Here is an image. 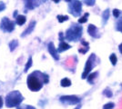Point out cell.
<instances>
[{
    "mask_svg": "<svg viewBox=\"0 0 122 109\" xmlns=\"http://www.w3.org/2000/svg\"><path fill=\"white\" fill-rule=\"evenodd\" d=\"M49 83V76L46 73L41 71H34L26 78V85L28 89L32 92H38L42 89L44 85Z\"/></svg>",
    "mask_w": 122,
    "mask_h": 109,
    "instance_id": "1",
    "label": "cell"
},
{
    "mask_svg": "<svg viewBox=\"0 0 122 109\" xmlns=\"http://www.w3.org/2000/svg\"><path fill=\"white\" fill-rule=\"evenodd\" d=\"M24 101V96L18 90L11 91L5 95V104L7 108H13L19 106Z\"/></svg>",
    "mask_w": 122,
    "mask_h": 109,
    "instance_id": "2",
    "label": "cell"
},
{
    "mask_svg": "<svg viewBox=\"0 0 122 109\" xmlns=\"http://www.w3.org/2000/svg\"><path fill=\"white\" fill-rule=\"evenodd\" d=\"M83 27L79 24H72L69 28H67L65 35V38L70 42L78 41L82 36Z\"/></svg>",
    "mask_w": 122,
    "mask_h": 109,
    "instance_id": "3",
    "label": "cell"
},
{
    "mask_svg": "<svg viewBox=\"0 0 122 109\" xmlns=\"http://www.w3.org/2000/svg\"><path fill=\"white\" fill-rule=\"evenodd\" d=\"M96 64H97V57H96V55L93 53V54H91V55L89 56V57H88L87 60H86V65H85V68H84V71H83V73H82V75H81L82 79H86V76H88V74L91 72L93 68L95 67Z\"/></svg>",
    "mask_w": 122,
    "mask_h": 109,
    "instance_id": "4",
    "label": "cell"
},
{
    "mask_svg": "<svg viewBox=\"0 0 122 109\" xmlns=\"http://www.w3.org/2000/svg\"><path fill=\"white\" fill-rule=\"evenodd\" d=\"M68 12L73 16H79L82 12V4L79 0H71L68 2Z\"/></svg>",
    "mask_w": 122,
    "mask_h": 109,
    "instance_id": "5",
    "label": "cell"
},
{
    "mask_svg": "<svg viewBox=\"0 0 122 109\" xmlns=\"http://www.w3.org/2000/svg\"><path fill=\"white\" fill-rule=\"evenodd\" d=\"M82 99L76 95H61L59 102L64 105H76L81 103Z\"/></svg>",
    "mask_w": 122,
    "mask_h": 109,
    "instance_id": "6",
    "label": "cell"
},
{
    "mask_svg": "<svg viewBox=\"0 0 122 109\" xmlns=\"http://www.w3.org/2000/svg\"><path fill=\"white\" fill-rule=\"evenodd\" d=\"M15 22L10 20L8 17H3L0 22V29L5 33H11L15 29Z\"/></svg>",
    "mask_w": 122,
    "mask_h": 109,
    "instance_id": "7",
    "label": "cell"
},
{
    "mask_svg": "<svg viewBox=\"0 0 122 109\" xmlns=\"http://www.w3.org/2000/svg\"><path fill=\"white\" fill-rule=\"evenodd\" d=\"M47 50H48V53L50 54L51 57L54 58V60H56V61L59 60V55H58V52H57V49L55 47V45H54L53 42H49L48 43Z\"/></svg>",
    "mask_w": 122,
    "mask_h": 109,
    "instance_id": "8",
    "label": "cell"
},
{
    "mask_svg": "<svg viewBox=\"0 0 122 109\" xmlns=\"http://www.w3.org/2000/svg\"><path fill=\"white\" fill-rule=\"evenodd\" d=\"M46 0H25V7L27 9H34L37 5H41L42 3L46 2Z\"/></svg>",
    "mask_w": 122,
    "mask_h": 109,
    "instance_id": "9",
    "label": "cell"
},
{
    "mask_svg": "<svg viewBox=\"0 0 122 109\" xmlns=\"http://www.w3.org/2000/svg\"><path fill=\"white\" fill-rule=\"evenodd\" d=\"M87 33L93 38H99L100 37V35H99V32H98V29L97 28V26L92 25V24H90L89 26H87Z\"/></svg>",
    "mask_w": 122,
    "mask_h": 109,
    "instance_id": "10",
    "label": "cell"
},
{
    "mask_svg": "<svg viewBox=\"0 0 122 109\" xmlns=\"http://www.w3.org/2000/svg\"><path fill=\"white\" fill-rule=\"evenodd\" d=\"M36 21H34V20L31 21L30 23H29V25H28V26L25 29V31L21 34V37H25L26 36L30 35L31 33L34 31V29H35V27H36Z\"/></svg>",
    "mask_w": 122,
    "mask_h": 109,
    "instance_id": "11",
    "label": "cell"
},
{
    "mask_svg": "<svg viewBox=\"0 0 122 109\" xmlns=\"http://www.w3.org/2000/svg\"><path fill=\"white\" fill-rule=\"evenodd\" d=\"M70 48H71V46H70V45H68V44L66 43L65 41H60L59 46H58V48H57V52L58 53L65 52V51L70 49Z\"/></svg>",
    "mask_w": 122,
    "mask_h": 109,
    "instance_id": "12",
    "label": "cell"
},
{
    "mask_svg": "<svg viewBox=\"0 0 122 109\" xmlns=\"http://www.w3.org/2000/svg\"><path fill=\"white\" fill-rule=\"evenodd\" d=\"M15 24L18 26H23L26 22V17L24 15H17L15 17Z\"/></svg>",
    "mask_w": 122,
    "mask_h": 109,
    "instance_id": "13",
    "label": "cell"
},
{
    "mask_svg": "<svg viewBox=\"0 0 122 109\" xmlns=\"http://www.w3.org/2000/svg\"><path fill=\"white\" fill-rule=\"evenodd\" d=\"M97 76H98V72L89 73L88 76H87L86 78V81H87V83L90 84V85H93V84H94V80L97 77Z\"/></svg>",
    "mask_w": 122,
    "mask_h": 109,
    "instance_id": "14",
    "label": "cell"
},
{
    "mask_svg": "<svg viewBox=\"0 0 122 109\" xmlns=\"http://www.w3.org/2000/svg\"><path fill=\"white\" fill-rule=\"evenodd\" d=\"M109 15H110V11L109 9H106L102 13V25L105 26L107 23V20L109 18Z\"/></svg>",
    "mask_w": 122,
    "mask_h": 109,
    "instance_id": "15",
    "label": "cell"
},
{
    "mask_svg": "<svg viewBox=\"0 0 122 109\" xmlns=\"http://www.w3.org/2000/svg\"><path fill=\"white\" fill-rule=\"evenodd\" d=\"M17 47H18V41H17V39L11 40V41L9 42V44H8V47H9L10 52H14Z\"/></svg>",
    "mask_w": 122,
    "mask_h": 109,
    "instance_id": "16",
    "label": "cell"
},
{
    "mask_svg": "<svg viewBox=\"0 0 122 109\" xmlns=\"http://www.w3.org/2000/svg\"><path fill=\"white\" fill-rule=\"evenodd\" d=\"M71 85H72V82L69 78L65 77V78H63V79H61L60 85L62 87H68V86H70Z\"/></svg>",
    "mask_w": 122,
    "mask_h": 109,
    "instance_id": "17",
    "label": "cell"
},
{
    "mask_svg": "<svg viewBox=\"0 0 122 109\" xmlns=\"http://www.w3.org/2000/svg\"><path fill=\"white\" fill-rule=\"evenodd\" d=\"M32 65H33V59H32V57H28V59H27V62L25 64V69H24V72L26 73L28 70H29V68L32 66Z\"/></svg>",
    "mask_w": 122,
    "mask_h": 109,
    "instance_id": "18",
    "label": "cell"
},
{
    "mask_svg": "<svg viewBox=\"0 0 122 109\" xmlns=\"http://www.w3.org/2000/svg\"><path fill=\"white\" fill-rule=\"evenodd\" d=\"M109 61H110L112 66H116V65H117V56H116L115 54H111V55L109 56Z\"/></svg>",
    "mask_w": 122,
    "mask_h": 109,
    "instance_id": "19",
    "label": "cell"
},
{
    "mask_svg": "<svg viewBox=\"0 0 122 109\" xmlns=\"http://www.w3.org/2000/svg\"><path fill=\"white\" fill-rule=\"evenodd\" d=\"M116 29L117 31L121 32L122 33V16L117 21V24H116Z\"/></svg>",
    "mask_w": 122,
    "mask_h": 109,
    "instance_id": "20",
    "label": "cell"
},
{
    "mask_svg": "<svg viewBox=\"0 0 122 109\" xmlns=\"http://www.w3.org/2000/svg\"><path fill=\"white\" fill-rule=\"evenodd\" d=\"M56 18H57V21L59 22V23H63V22H65V21H67L68 20V16H62V15H58V16H56Z\"/></svg>",
    "mask_w": 122,
    "mask_h": 109,
    "instance_id": "21",
    "label": "cell"
},
{
    "mask_svg": "<svg viewBox=\"0 0 122 109\" xmlns=\"http://www.w3.org/2000/svg\"><path fill=\"white\" fill-rule=\"evenodd\" d=\"M103 95H106L108 98H110V97H112V95H113V93H112V91L109 88H106L104 89V91H103Z\"/></svg>",
    "mask_w": 122,
    "mask_h": 109,
    "instance_id": "22",
    "label": "cell"
},
{
    "mask_svg": "<svg viewBox=\"0 0 122 109\" xmlns=\"http://www.w3.org/2000/svg\"><path fill=\"white\" fill-rule=\"evenodd\" d=\"M88 16H89V14H88V13H86L84 16H82L81 18H79V19H78V23H79V24H84V23H86Z\"/></svg>",
    "mask_w": 122,
    "mask_h": 109,
    "instance_id": "23",
    "label": "cell"
},
{
    "mask_svg": "<svg viewBox=\"0 0 122 109\" xmlns=\"http://www.w3.org/2000/svg\"><path fill=\"white\" fill-rule=\"evenodd\" d=\"M83 2L88 6H93L96 3V0H83Z\"/></svg>",
    "mask_w": 122,
    "mask_h": 109,
    "instance_id": "24",
    "label": "cell"
},
{
    "mask_svg": "<svg viewBox=\"0 0 122 109\" xmlns=\"http://www.w3.org/2000/svg\"><path fill=\"white\" fill-rule=\"evenodd\" d=\"M114 107H115L114 103H107V104L103 105V109H113Z\"/></svg>",
    "mask_w": 122,
    "mask_h": 109,
    "instance_id": "25",
    "label": "cell"
},
{
    "mask_svg": "<svg viewBox=\"0 0 122 109\" xmlns=\"http://www.w3.org/2000/svg\"><path fill=\"white\" fill-rule=\"evenodd\" d=\"M16 109H36V107H34V106H32V105H28V104H25V105H23V106H17Z\"/></svg>",
    "mask_w": 122,
    "mask_h": 109,
    "instance_id": "26",
    "label": "cell"
},
{
    "mask_svg": "<svg viewBox=\"0 0 122 109\" xmlns=\"http://www.w3.org/2000/svg\"><path fill=\"white\" fill-rule=\"evenodd\" d=\"M112 13H113V16H115L116 18H117V17H119V16H120V14H121V12H120V10H118V9H113V11H112Z\"/></svg>",
    "mask_w": 122,
    "mask_h": 109,
    "instance_id": "27",
    "label": "cell"
},
{
    "mask_svg": "<svg viewBox=\"0 0 122 109\" xmlns=\"http://www.w3.org/2000/svg\"><path fill=\"white\" fill-rule=\"evenodd\" d=\"M5 4L3 2V1H0V12H2V11H4L5 9Z\"/></svg>",
    "mask_w": 122,
    "mask_h": 109,
    "instance_id": "28",
    "label": "cell"
},
{
    "mask_svg": "<svg viewBox=\"0 0 122 109\" xmlns=\"http://www.w3.org/2000/svg\"><path fill=\"white\" fill-rule=\"evenodd\" d=\"M3 104H4V101H3V98H2V96L0 95V109L2 108Z\"/></svg>",
    "mask_w": 122,
    "mask_h": 109,
    "instance_id": "29",
    "label": "cell"
},
{
    "mask_svg": "<svg viewBox=\"0 0 122 109\" xmlns=\"http://www.w3.org/2000/svg\"><path fill=\"white\" fill-rule=\"evenodd\" d=\"M59 40H60V41H64V36H63L62 32H61V33H59Z\"/></svg>",
    "mask_w": 122,
    "mask_h": 109,
    "instance_id": "30",
    "label": "cell"
},
{
    "mask_svg": "<svg viewBox=\"0 0 122 109\" xmlns=\"http://www.w3.org/2000/svg\"><path fill=\"white\" fill-rule=\"evenodd\" d=\"M118 50H119V52H120V54L122 55V43L118 46Z\"/></svg>",
    "mask_w": 122,
    "mask_h": 109,
    "instance_id": "31",
    "label": "cell"
},
{
    "mask_svg": "<svg viewBox=\"0 0 122 109\" xmlns=\"http://www.w3.org/2000/svg\"><path fill=\"white\" fill-rule=\"evenodd\" d=\"M74 109H81V104H77V105H76V107L74 108Z\"/></svg>",
    "mask_w": 122,
    "mask_h": 109,
    "instance_id": "32",
    "label": "cell"
},
{
    "mask_svg": "<svg viewBox=\"0 0 122 109\" xmlns=\"http://www.w3.org/2000/svg\"><path fill=\"white\" fill-rule=\"evenodd\" d=\"M16 16H17V11L15 10V12H14V14H13V16H14V18H15V17Z\"/></svg>",
    "mask_w": 122,
    "mask_h": 109,
    "instance_id": "33",
    "label": "cell"
},
{
    "mask_svg": "<svg viewBox=\"0 0 122 109\" xmlns=\"http://www.w3.org/2000/svg\"><path fill=\"white\" fill-rule=\"evenodd\" d=\"M52 1H54V2H55V3H58V2H59V1H60V0H52Z\"/></svg>",
    "mask_w": 122,
    "mask_h": 109,
    "instance_id": "34",
    "label": "cell"
},
{
    "mask_svg": "<svg viewBox=\"0 0 122 109\" xmlns=\"http://www.w3.org/2000/svg\"><path fill=\"white\" fill-rule=\"evenodd\" d=\"M66 2H70V1H71V0H66Z\"/></svg>",
    "mask_w": 122,
    "mask_h": 109,
    "instance_id": "35",
    "label": "cell"
}]
</instances>
